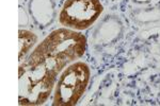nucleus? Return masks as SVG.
<instances>
[{"label":"nucleus","mask_w":160,"mask_h":106,"mask_svg":"<svg viewBox=\"0 0 160 106\" xmlns=\"http://www.w3.org/2000/svg\"><path fill=\"white\" fill-rule=\"evenodd\" d=\"M65 66L59 59L30 54L18 69L19 105L44 104Z\"/></svg>","instance_id":"nucleus-1"},{"label":"nucleus","mask_w":160,"mask_h":106,"mask_svg":"<svg viewBox=\"0 0 160 106\" xmlns=\"http://www.w3.org/2000/svg\"><path fill=\"white\" fill-rule=\"evenodd\" d=\"M87 50V37L75 30L62 28L50 33L37 48L32 55L52 58L68 65L81 58Z\"/></svg>","instance_id":"nucleus-2"},{"label":"nucleus","mask_w":160,"mask_h":106,"mask_svg":"<svg viewBox=\"0 0 160 106\" xmlns=\"http://www.w3.org/2000/svg\"><path fill=\"white\" fill-rule=\"evenodd\" d=\"M89 66L83 62L69 65L59 77L56 84L52 105L74 106L83 95L90 81Z\"/></svg>","instance_id":"nucleus-3"},{"label":"nucleus","mask_w":160,"mask_h":106,"mask_svg":"<svg viewBox=\"0 0 160 106\" xmlns=\"http://www.w3.org/2000/svg\"><path fill=\"white\" fill-rule=\"evenodd\" d=\"M102 11L100 0H66L59 15V21L65 28L82 31L91 27Z\"/></svg>","instance_id":"nucleus-4"},{"label":"nucleus","mask_w":160,"mask_h":106,"mask_svg":"<svg viewBox=\"0 0 160 106\" xmlns=\"http://www.w3.org/2000/svg\"><path fill=\"white\" fill-rule=\"evenodd\" d=\"M38 40V36L33 32L28 30H19L18 31V44H19V52L18 59L22 61V58L30 51V49L35 45Z\"/></svg>","instance_id":"nucleus-5"}]
</instances>
